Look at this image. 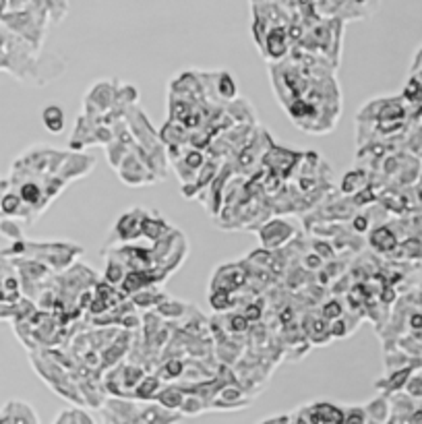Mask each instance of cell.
<instances>
[{
	"instance_id": "9c48e42d",
	"label": "cell",
	"mask_w": 422,
	"mask_h": 424,
	"mask_svg": "<svg viewBox=\"0 0 422 424\" xmlns=\"http://www.w3.org/2000/svg\"><path fill=\"white\" fill-rule=\"evenodd\" d=\"M369 242L374 251H379V253H389V251L395 249L398 238H395V234H393L387 226H379V228H374V230L370 232Z\"/></svg>"
},
{
	"instance_id": "5b68a950",
	"label": "cell",
	"mask_w": 422,
	"mask_h": 424,
	"mask_svg": "<svg viewBox=\"0 0 422 424\" xmlns=\"http://www.w3.org/2000/svg\"><path fill=\"white\" fill-rule=\"evenodd\" d=\"M2 412L6 414L8 418V424H40L38 423V416L34 412L31 406H27L25 402H8Z\"/></svg>"
},
{
	"instance_id": "8992f818",
	"label": "cell",
	"mask_w": 422,
	"mask_h": 424,
	"mask_svg": "<svg viewBox=\"0 0 422 424\" xmlns=\"http://www.w3.org/2000/svg\"><path fill=\"white\" fill-rule=\"evenodd\" d=\"M184 395L187 393L182 391V387H178V385H166V387L159 389V393L156 395V402H158L159 408L172 412V410H180V406L184 402Z\"/></svg>"
},
{
	"instance_id": "7402d4cb",
	"label": "cell",
	"mask_w": 422,
	"mask_h": 424,
	"mask_svg": "<svg viewBox=\"0 0 422 424\" xmlns=\"http://www.w3.org/2000/svg\"><path fill=\"white\" fill-rule=\"evenodd\" d=\"M161 298H163V294H161V296H159V294H154L150 288H145V290L133 294L135 307H141V309H150V307H154V305H161Z\"/></svg>"
},
{
	"instance_id": "d6986e66",
	"label": "cell",
	"mask_w": 422,
	"mask_h": 424,
	"mask_svg": "<svg viewBox=\"0 0 422 424\" xmlns=\"http://www.w3.org/2000/svg\"><path fill=\"white\" fill-rule=\"evenodd\" d=\"M106 149H108V159H110V163L118 170L120 168V163L124 161V158L129 156V147H126V143H122V141H112L110 145H106Z\"/></svg>"
},
{
	"instance_id": "83f0119b",
	"label": "cell",
	"mask_w": 422,
	"mask_h": 424,
	"mask_svg": "<svg viewBox=\"0 0 422 424\" xmlns=\"http://www.w3.org/2000/svg\"><path fill=\"white\" fill-rule=\"evenodd\" d=\"M0 232H2L6 238L21 240V228H19L13 219H4V221H0Z\"/></svg>"
},
{
	"instance_id": "30bf717a",
	"label": "cell",
	"mask_w": 422,
	"mask_h": 424,
	"mask_svg": "<svg viewBox=\"0 0 422 424\" xmlns=\"http://www.w3.org/2000/svg\"><path fill=\"white\" fill-rule=\"evenodd\" d=\"M367 180H369V176H367L365 170H361V168L350 170V172H346L344 178H342V184H340V187H342V193H344V195H354V193L363 191V189L367 187Z\"/></svg>"
},
{
	"instance_id": "836d02e7",
	"label": "cell",
	"mask_w": 422,
	"mask_h": 424,
	"mask_svg": "<svg viewBox=\"0 0 422 424\" xmlns=\"http://www.w3.org/2000/svg\"><path fill=\"white\" fill-rule=\"evenodd\" d=\"M374 201V195H372V191H370V187H365L356 197H354V205H358V207H363V205H369Z\"/></svg>"
},
{
	"instance_id": "5bb4252c",
	"label": "cell",
	"mask_w": 422,
	"mask_h": 424,
	"mask_svg": "<svg viewBox=\"0 0 422 424\" xmlns=\"http://www.w3.org/2000/svg\"><path fill=\"white\" fill-rule=\"evenodd\" d=\"M365 412H367V416H369L370 421H374V423L379 424L385 423L387 416H389V404H387L385 397H377V400H372V402H369L365 406Z\"/></svg>"
},
{
	"instance_id": "f1b7e54d",
	"label": "cell",
	"mask_w": 422,
	"mask_h": 424,
	"mask_svg": "<svg viewBox=\"0 0 422 424\" xmlns=\"http://www.w3.org/2000/svg\"><path fill=\"white\" fill-rule=\"evenodd\" d=\"M313 249H315V253L325 261V259H333L335 257V251H333V247L329 244V242H321V240H315L313 242Z\"/></svg>"
},
{
	"instance_id": "f546056e",
	"label": "cell",
	"mask_w": 422,
	"mask_h": 424,
	"mask_svg": "<svg viewBox=\"0 0 422 424\" xmlns=\"http://www.w3.org/2000/svg\"><path fill=\"white\" fill-rule=\"evenodd\" d=\"M342 305L337 302V300H329L325 307H323V317H325V321L327 319H331V321H335V319H340V315H342Z\"/></svg>"
},
{
	"instance_id": "9a60e30c",
	"label": "cell",
	"mask_w": 422,
	"mask_h": 424,
	"mask_svg": "<svg viewBox=\"0 0 422 424\" xmlns=\"http://www.w3.org/2000/svg\"><path fill=\"white\" fill-rule=\"evenodd\" d=\"M124 275H126V265L116 255H112V259L106 265V282L116 286V284H122Z\"/></svg>"
},
{
	"instance_id": "b9f144b4",
	"label": "cell",
	"mask_w": 422,
	"mask_h": 424,
	"mask_svg": "<svg viewBox=\"0 0 422 424\" xmlns=\"http://www.w3.org/2000/svg\"><path fill=\"white\" fill-rule=\"evenodd\" d=\"M290 319H292V311H284L282 313V323H290Z\"/></svg>"
},
{
	"instance_id": "7bdbcfd3",
	"label": "cell",
	"mask_w": 422,
	"mask_h": 424,
	"mask_svg": "<svg viewBox=\"0 0 422 424\" xmlns=\"http://www.w3.org/2000/svg\"><path fill=\"white\" fill-rule=\"evenodd\" d=\"M356 2H367V0H356Z\"/></svg>"
},
{
	"instance_id": "52a82bcc",
	"label": "cell",
	"mask_w": 422,
	"mask_h": 424,
	"mask_svg": "<svg viewBox=\"0 0 422 424\" xmlns=\"http://www.w3.org/2000/svg\"><path fill=\"white\" fill-rule=\"evenodd\" d=\"M92 166H94V158L83 156V154H71L60 170H64V172H62L64 178H75V176L87 174V172L92 170Z\"/></svg>"
},
{
	"instance_id": "ba28073f",
	"label": "cell",
	"mask_w": 422,
	"mask_h": 424,
	"mask_svg": "<svg viewBox=\"0 0 422 424\" xmlns=\"http://www.w3.org/2000/svg\"><path fill=\"white\" fill-rule=\"evenodd\" d=\"M159 389H161V379L158 374H145L139 381V385L133 389V397L141 400V402H152V400H156Z\"/></svg>"
},
{
	"instance_id": "6da1fadb",
	"label": "cell",
	"mask_w": 422,
	"mask_h": 424,
	"mask_svg": "<svg viewBox=\"0 0 422 424\" xmlns=\"http://www.w3.org/2000/svg\"><path fill=\"white\" fill-rule=\"evenodd\" d=\"M143 161H145V159L141 158V156L129 154V156L124 158V161L120 163V168H118L120 178H122L126 184H131V187L145 184V182H154L158 176H156L152 170H147Z\"/></svg>"
},
{
	"instance_id": "d590c367",
	"label": "cell",
	"mask_w": 422,
	"mask_h": 424,
	"mask_svg": "<svg viewBox=\"0 0 422 424\" xmlns=\"http://www.w3.org/2000/svg\"><path fill=\"white\" fill-rule=\"evenodd\" d=\"M242 315H245V319H247L249 323H251V321H259V319H261V307H259V305H249V307H245Z\"/></svg>"
},
{
	"instance_id": "44dd1931",
	"label": "cell",
	"mask_w": 422,
	"mask_h": 424,
	"mask_svg": "<svg viewBox=\"0 0 422 424\" xmlns=\"http://www.w3.org/2000/svg\"><path fill=\"white\" fill-rule=\"evenodd\" d=\"M217 92L224 100H232L236 96V83L230 73H219L217 75Z\"/></svg>"
},
{
	"instance_id": "ffe728a7",
	"label": "cell",
	"mask_w": 422,
	"mask_h": 424,
	"mask_svg": "<svg viewBox=\"0 0 422 424\" xmlns=\"http://www.w3.org/2000/svg\"><path fill=\"white\" fill-rule=\"evenodd\" d=\"M210 305L213 311L221 313V311H228L232 307V294L228 290H213L210 294Z\"/></svg>"
},
{
	"instance_id": "8d00e7d4",
	"label": "cell",
	"mask_w": 422,
	"mask_h": 424,
	"mask_svg": "<svg viewBox=\"0 0 422 424\" xmlns=\"http://www.w3.org/2000/svg\"><path fill=\"white\" fill-rule=\"evenodd\" d=\"M321 265H323V259L316 253H311V255L305 257V267L307 269H315L316 271V269H321Z\"/></svg>"
},
{
	"instance_id": "7a4b0ae2",
	"label": "cell",
	"mask_w": 422,
	"mask_h": 424,
	"mask_svg": "<svg viewBox=\"0 0 422 424\" xmlns=\"http://www.w3.org/2000/svg\"><path fill=\"white\" fill-rule=\"evenodd\" d=\"M292 236H294V228L284 219H271L259 230V240L267 251L286 244Z\"/></svg>"
},
{
	"instance_id": "603a6c76",
	"label": "cell",
	"mask_w": 422,
	"mask_h": 424,
	"mask_svg": "<svg viewBox=\"0 0 422 424\" xmlns=\"http://www.w3.org/2000/svg\"><path fill=\"white\" fill-rule=\"evenodd\" d=\"M404 100L410 104H421L422 102V81L419 77H410L404 89Z\"/></svg>"
},
{
	"instance_id": "74e56055",
	"label": "cell",
	"mask_w": 422,
	"mask_h": 424,
	"mask_svg": "<svg viewBox=\"0 0 422 424\" xmlns=\"http://www.w3.org/2000/svg\"><path fill=\"white\" fill-rule=\"evenodd\" d=\"M410 327H412V329H422V315H421V313H414V315L410 317Z\"/></svg>"
},
{
	"instance_id": "4dcf8cb0",
	"label": "cell",
	"mask_w": 422,
	"mask_h": 424,
	"mask_svg": "<svg viewBox=\"0 0 422 424\" xmlns=\"http://www.w3.org/2000/svg\"><path fill=\"white\" fill-rule=\"evenodd\" d=\"M369 213H356V215L352 217V228H354V232H358V234L367 232V230H369Z\"/></svg>"
},
{
	"instance_id": "484cf974",
	"label": "cell",
	"mask_w": 422,
	"mask_h": 424,
	"mask_svg": "<svg viewBox=\"0 0 422 424\" xmlns=\"http://www.w3.org/2000/svg\"><path fill=\"white\" fill-rule=\"evenodd\" d=\"M367 412H365V408H358V406H354V408H348L346 412H344V424H367Z\"/></svg>"
},
{
	"instance_id": "7c38bea8",
	"label": "cell",
	"mask_w": 422,
	"mask_h": 424,
	"mask_svg": "<svg viewBox=\"0 0 422 424\" xmlns=\"http://www.w3.org/2000/svg\"><path fill=\"white\" fill-rule=\"evenodd\" d=\"M42 122L50 133H60L64 129V110L58 104H50L42 110Z\"/></svg>"
},
{
	"instance_id": "e575fe53",
	"label": "cell",
	"mask_w": 422,
	"mask_h": 424,
	"mask_svg": "<svg viewBox=\"0 0 422 424\" xmlns=\"http://www.w3.org/2000/svg\"><path fill=\"white\" fill-rule=\"evenodd\" d=\"M249 327V321L245 319V315H234L230 319V331H238V333H245Z\"/></svg>"
},
{
	"instance_id": "cb8c5ba5",
	"label": "cell",
	"mask_w": 422,
	"mask_h": 424,
	"mask_svg": "<svg viewBox=\"0 0 422 424\" xmlns=\"http://www.w3.org/2000/svg\"><path fill=\"white\" fill-rule=\"evenodd\" d=\"M180 159H182V161H184V166H189V168H191L193 172L201 170V168H203V163L208 161L201 149H191V152L182 154V158H180Z\"/></svg>"
},
{
	"instance_id": "2e32d148",
	"label": "cell",
	"mask_w": 422,
	"mask_h": 424,
	"mask_svg": "<svg viewBox=\"0 0 422 424\" xmlns=\"http://www.w3.org/2000/svg\"><path fill=\"white\" fill-rule=\"evenodd\" d=\"M23 207H25V203L21 201V197L17 193H6L0 199V212L4 213V215H13V217L15 215H25Z\"/></svg>"
},
{
	"instance_id": "277c9868",
	"label": "cell",
	"mask_w": 422,
	"mask_h": 424,
	"mask_svg": "<svg viewBox=\"0 0 422 424\" xmlns=\"http://www.w3.org/2000/svg\"><path fill=\"white\" fill-rule=\"evenodd\" d=\"M261 46H263L265 56L275 58V60L282 58L284 54L288 52V34H286V29L284 27H273L263 38Z\"/></svg>"
},
{
	"instance_id": "3957f363",
	"label": "cell",
	"mask_w": 422,
	"mask_h": 424,
	"mask_svg": "<svg viewBox=\"0 0 422 424\" xmlns=\"http://www.w3.org/2000/svg\"><path fill=\"white\" fill-rule=\"evenodd\" d=\"M143 215L145 213L141 210H131L129 213H124L118 224H116V234L122 240H133L141 236V226H143Z\"/></svg>"
},
{
	"instance_id": "f35d334b",
	"label": "cell",
	"mask_w": 422,
	"mask_h": 424,
	"mask_svg": "<svg viewBox=\"0 0 422 424\" xmlns=\"http://www.w3.org/2000/svg\"><path fill=\"white\" fill-rule=\"evenodd\" d=\"M290 423V416H279V418H269L263 424H288Z\"/></svg>"
},
{
	"instance_id": "8fae6325",
	"label": "cell",
	"mask_w": 422,
	"mask_h": 424,
	"mask_svg": "<svg viewBox=\"0 0 422 424\" xmlns=\"http://www.w3.org/2000/svg\"><path fill=\"white\" fill-rule=\"evenodd\" d=\"M170 232V226L163 221V217H150L147 213L143 215V226H141V236H147L150 240H159Z\"/></svg>"
},
{
	"instance_id": "4316f807",
	"label": "cell",
	"mask_w": 422,
	"mask_h": 424,
	"mask_svg": "<svg viewBox=\"0 0 422 424\" xmlns=\"http://www.w3.org/2000/svg\"><path fill=\"white\" fill-rule=\"evenodd\" d=\"M404 389H406V393H408L410 397H414V400H422V377L421 374L410 377Z\"/></svg>"
},
{
	"instance_id": "d6a6232c",
	"label": "cell",
	"mask_w": 422,
	"mask_h": 424,
	"mask_svg": "<svg viewBox=\"0 0 422 424\" xmlns=\"http://www.w3.org/2000/svg\"><path fill=\"white\" fill-rule=\"evenodd\" d=\"M346 331H348V327H346V321L342 317L335 319L329 327V335H333V337H346Z\"/></svg>"
},
{
	"instance_id": "e0dca14e",
	"label": "cell",
	"mask_w": 422,
	"mask_h": 424,
	"mask_svg": "<svg viewBox=\"0 0 422 424\" xmlns=\"http://www.w3.org/2000/svg\"><path fill=\"white\" fill-rule=\"evenodd\" d=\"M205 408H210V404L205 402V400H201L199 395H184V402H182V406H180V412L184 414V416H197V414H201Z\"/></svg>"
},
{
	"instance_id": "4fadbf2b",
	"label": "cell",
	"mask_w": 422,
	"mask_h": 424,
	"mask_svg": "<svg viewBox=\"0 0 422 424\" xmlns=\"http://www.w3.org/2000/svg\"><path fill=\"white\" fill-rule=\"evenodd\" d=\"M410 372H412V369H400V371H395L393 374H389L387 379L377 381L374 385L379 389H385V391H398V389L406 387V383L410 379Z\"/></svg>"
},
{
	"instance_id": "60d3db41",
	"label": "cell",
	"mask_w": 422,
	"mask_h": 424,
	"mask_svg": "<svg viewBox=\"0 0 422 424\" xmlns=\"http://www.w3.org/2000/svg\"><path fill=\"white\" fill-rule=\"evenodd\" d=\"M54 424H68V412H62V414L56 418V423Z\"/></svg>"
},
{
	"instance_id": "d4e9b609",
	"label": "cell",
	"mask_w": 422,
	"mask_h": 424,
	"mask_svg": "<svg viewBox=\"0 0 422 424\" xmlns=\"http://www.w3.org/2000/svg\"><path fill=\"white\" fill-rule=\"evenodd\" d=\"M182 309H184V305H178L176 300H168V302H161V305H159L158 313L161 317L178 319L182 315Z\"/></svg>"
},
{
	"instance_id": "ab89813d",
	"label": "cell",
	"mask_w": 422,
	"mask_h": 424,
	"mask_svg": "<svg viewBox=\"0 0 422 424\" xmlns=\"http://www.w3.org/2000/svg\"><path fill=\"white\" fill-rule=\"evenodd\" d=\"M288 424H309V421H307V418H305L303 414H298L296 418H290V423H288Z\"/></svg>"
},
{
	"instance_id": "ac0fdd59",
	"label": "cell",
	"mask_w": 422,
	"mask_h": 424,
	"mask_svg": "<svg viewBox=\"0 0 422 424\" xmlns=\"http://www.w3.org/2000/svg\"><path fill=\"white\" fill-rule=\"evenodd\" d=\"M184 374V363L178 360V358H172V360H166L159 369L158 377L161 381H174L178 377Z\"/></svg>"
},
{
	"instance_id": "1f68e13d",
	"label": "cell",
	"mask_w": 422,
	"mask_h": 424,
	"mask_svg": "<svg viewBox=\"0 0 422 424\" xmlns=\"http://www.w3.org/2000/svg\"><path fill=\"white\" fill-rule=\"evenodd\" d=\"M68 424H96L83 410H68Z\"/></svg>"
}]
</instances>
